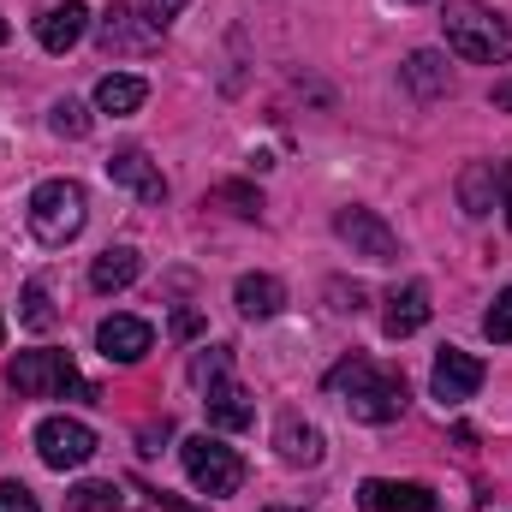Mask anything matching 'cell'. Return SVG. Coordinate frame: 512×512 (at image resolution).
<instances>
[{
  "instance_id": "d590c367",
  "label": "cell",
  "mask_w": 512,
  "mask_h": 512,
  "mask_svg": "<svg viewBox=\"0 0 512 512\" xmlns=\"http://www.w3.org/2000/svg\"><path fill=\"white\" fill-rule=\"evenodd\" d=\"M0 340H6V322H0Z\"/></svg>"
},
{
  "instance_id": "484cf974",
  "label": "cell",
  "mask_w": 512,
  "mask_h": 512,
  "mask_svg": "<svg viewBox=\"0 0 512 512\" xmlns=\"http://www.w3.org/2000/svg\"><path fill=\"white\" fill-rule=\"evenodd\" d=\"M48 126L60 131V137H90V114H84V102H72V96H66V102H54V108H48Z\"/></svg>"
},
{
  "instance_id": "9a60e30c",
  "label": "cell",
  "mask_w": 512,
  "mask_h": 512,
  "mask_svg": "<svg viewBox=\"0 0 512 512\" xmlns=\"http://www.w3.org/2000/svg\"><path fill=\"white\" fill-rule=\"evenodd\" d=\"M459 209H465L471 221H483V215L501 209V161H471V167L459 173Z\"/></svg>"
},
{
  "instance_id": "7c38bea8",
  "label": "cell",
  "mask_w": 512,
  "mask_h": 512,
  "mask_svg": "<svg viewBox=\"0 0 512 512\" xmlns=\"http://www.w3.org/2000/svg\"><path fill=\"white\" fill-rule=\"evenodd\" d=\"M364 512H441V501L423 489V483H387V477H370L358 489Z\"/></svg>"
},
{
  "instance_id": "44dd1931",
  "label": "cell",
  "mask_w": 512,
  "mask_h": 512,
  "mask_svg": "<svg viewBox=\"0 0 512 512\" xmlns=\"http://www.w3.org/2000/svg\"><path fill=\"white\" fill-rule=\"evenodd\" d=\"M143 102H149V84H143V78L108 72V78L96 84V108H102V114H137Z\"/></svg>"
},
{
  "instance_id": "30bf717a",
  "label": "cell",
  "mask_w": 512,
  "mask_h": 512,
  "mask_svg": "<svg viewBox=\"0 0 512 512\" xmlns=\"http://www.w3.org/2000/svg\"><path fill=\"white\" fill-rule=\"evenodd\" d=\"M90 36V6L84 0H60V6H48L42 18H36V42L48 48V54H66V48H78Z\"/></svg>"
},
{
  "instance_id": "cb8c5ba5",
  "label": "cell",
  "mask_w": 512,
  "mask_h": 512,
  "mask_svg": "<svg viewBox=\"0 0 512 512\" xmlns=\"http://www.w3.org/2000/svg\"><path fill=\"white\" fill-rule=\"evenodd\" d=\"M209 203H227V209H233V215H245V221L262 215V191H256V185H239V179H221V185L209 191Z\"/></svg>"
},
{
  "instance_id": "d6986e66",
  "label": "cell",
  "mask_w": 512,
  "mask_h": 512,
  "mask_svg": "<svg viewBox=\"0 0 512 512\" xmlns=\"http://www.w3.org/2000/svg\"><path fill=\"white\" fill-rule=\"evenodd\" d=\"M137 274H143V256L131 251V245H108V251L96 256V268H90V286L102 298H114V292H126Z\"/></svg>"
},
{
  "instance_id": "4fadbf2b",
  "label": "cell",
  "mask_w": 512,
  "mask_h": 512,
  "mask_svg": "<svg viewBox=\"0 0 512 512\" xmlns=\"http://www.w3.org/2000/svg\"><path fill=\"white\" fill-rule=\"evenodd\" d=\"M108 179L126 185L131 197H143V203H161V197H167V179H161V167H155L143 149H120V155H108Z\"/></svg>"
},
{
  "instance_id": "836d02e7",
  "label": "cell",
  "mask_w": 512,
  "mask_h": 512,
  "mask_svg": "<svg viewBox=\"0 0 512 512\" xmlns=\"http://www.w3.org/2000/svg\"><path fill=\"white\" fill-rule=\"evenodd\" d=\"M6 36H12V30H6V18H0V42H6Z\"/></svg>"
},
{
  "instance_id": "277c9868",
  "label": "cell",
  "mask_w": 512,
  "mask_h": 512,
  "mask_svg": "<svg viewBox=\"0 0 512 512\" xmlns=\"http://www.w3.org/2000/svg\"><path fill=\"white\" fill-rule=\"evenodd\" d=\"M12 393L24 399H96V387L78 376L66 352H24L12 364Z\"/></svg>"
},
{
  "instance_id": "f546056e",
  "label": "cell",
  "mask_w": 512,
  "mask_h": 512,
  "mask_svg": "<svg viewBox=\"0 0 512 512\" xmlns=\"http://www.w3.org/2000/svg\"><path fill=\"white\" fill-rule=\"evenodd\" d=\"M328 298H334V310H364V286H346V280H328Z\"/></svg>"
},
{
  "instance_id": "4dcf8cb0",
  "label": "cell",
  "mask_w": 512,
  "mask_h": 512,
  "mask_svg": "<svg viewBox=\"0 0 512 512\" xmlns=\"http://www.w3.org/2000/svg\"><path fill=\"white\" fill-rule=\"evenodd\" d=\"M173 334H179V340H197V334H203V316H197V310H173Z\"/></svg>"
},
{
  "instance_id": "603a6c76",
  "label": "cell",
  "mask_w": 512,
  "mask_h": 512,
  "mask_svg": "<svg viewBox=\"0 0 512 512\" xmlns=\"http://www.w3.org/2000/svg\"><path fill=\"white\" fill-rule=\"evenodd\" d=\"M227 376H233V352H227V346H203V352L191 358V382L203 387V393L215 382H227Z\"/></svg>"
},
{
  "instance_id": "1f68e13d",
  "label": "cell",
  "mask_w": 512,
  "mask_h": 512,
  "mask_svg": "<svg viewBox=\"0 0 512 512\" xmlns=\"http://www.w3.org/2000/svg\"><path fill=\"white\" fill-rule=\"evenodd\" d=\"M501 185H507V197H501V209H507V221H512V161H501Z\"/></svg>"
},
{
  "instance_id": "2e32d148",
  "label": "cell",
  "mask_w": 512,
  "mask_h": 512,
  "mask_svg": "<svg viewBox=\"0 0 512 512\" xmlns=\"http://www.w3.org/2000/svg\"><path fill=\"white\" fill-rule=\"evenodd\" d=\"M405 90L417 96V102H441L447 90H453V72H447V54H435V48H417L405 66Z\"/></svg>"
},
{
  "instance_id": "ffe728a7",
  "label": "cell",
  "mask_w": 512,
  "mask_h": 512,
  "mask_svg": "<svg viewBox=\"0 0 512 512\" xmlns=\"http://www.w3.org/2000/svg\"><path fill=\"white\" fill-rule=\"evenodd\" d=\"M203 405H209V423H215V429H251V423H256L251 393H245V387L233 382V376L209 387V399H203Z\"/></svg>"
},
{
  "instance_id": "8fae6325",
  "label": "cell",
  "mask_w": 512,
  "mask_h": 512,
  "mask_svg": "<svg viewBox=\"0 0 512 512\" xmlns=\"http://www.w3.org/2000/svg\"><path fill=\"white\" fill-rule=\"evenodd\" d=\"M96 346H102L108 364H137V358L155 346V328H149L143 316H108V322L96 328Z\"/></svg>"
},
{
  "instance_id": "6da1fadb",
  "label": "cell",
  "mask_w": 512,
  "mask_h": 512,
  "mask_svg": "<svg viewBox=\"0 0 512 512\" xmlns=\"http://www.w3.org/2000/svg\"><path fill=\"white\" fill-rule=\"evenodd\" d=\"M441 30H447V48L459 60H477V66H507L512 60V18L483 6V0H447Z\"/></svg>"
},
{
  "instance_id": "f1b7e54d",
  "label": "cell",
  "mask_w": 512,
  "mask_h": 512,
  "mask_svg": "<svg viewBox=\"0 0 512 512\" xmlns=\"http://www.w3.org/2000/svg\"><path fill=\"white\" fill-rule=\"evenodd\" d=\"M0 512H42L24 483H0Z\"/></svg>"
},
{
  "instance_id": "5b68a950",
  "label": "cell",
  "mask_w": 512,
  "mask_h": 512,
  "mask_svg": "<svg viewBox=\"0 0 512 512\" xmlns=\"http://www.w3.org/2000/svg\"><path fill=\"white\" fill-rule=\"evenodd\" d=\"M179 459H185V477H191L203 495H239V489H245V459H239L227 441H215V435H191V441L179 447Z\"/></svg>"
},
{
  "instance_id": "e0dca14e",
  "label": "cell",
  "mask_w": 512,
  "mask_h": 512,
  "mask_svg": "<svg viewBox=\"0 0 512 512\" xmlns=\"http://www.w3.org/2000/svg\"><path fill=\"white\" fill-rule=\"evenodd\" d=\"M233 304H239V316L268 322V316H280V310H286V286H280L274 274H239V286H233Z\"/></svg>"
},
{
  "instance_id": "4316f807",
  "label": "cell",
  "mask_w": 512,
  "mask_h": 512,
  "mask_svg": "<svg viewBox=\"0 0 512 512\" xmlns=\"http://www.w3.org/2000/svg\"><path fill=\"white\" fill-rule=\"evenodd\" d=\"M483 334H489L495 346H507V340H512V286L495 298V304H489V316H483Z\"/></svg>"
},
{
  "instance_id": "5bb4252c",
  "label": "cell",
  "mask_w": 512,
  "mask_h": 512,
  "mask_svg": "<svg viewBox=\"0 0 512 512\" xmlns=\"http://www.w3.org/2000/svg\"><path fill=\"white\" fill-rule=\"evenodd\" d=\"M423 322H429V286H423V280L387 292V310H382V334L387 340H411Z\"/></svg>"
},
{
  "instance_id": "9c48e42d",
  "label": "cell",
  "mask_w": 512,
  "mask_h": 512,
  "mask_svg": "<svg viewBox=\"0 0 512 512\" xmlns=\"http://www.w3.org/2000/svg\"><path fill=\"white\" fill-rule=\"evenodd\" d=\"M477 387H483V364H477L471 352H459V346H441V358H435V370H429V393H435L441 405H465Z\"/></svg>"
},
{
  "instance_id": "3957f363",
  "label": "cell",
  "mask_w": 512,
  "mask_h": 512,
  "mask_svg": "<svg viewBox=\"0 0 512 512\" xmlns=\"http://www.w3.org/2000/svg\"><path fill=\"white\" fill-rule=\"evenodd\" d=\"M84 215H90V197H84L78 179H42L30 191V233L42 245H54V251L84 233Z\"/></svg>"
},
{
  "instance_id": "ba28073f",
  "label": "cell",
  "mask_w": 512,
  "mask_h": 512,
  "mask_svg": "<svg viewBox=\"0 0 512 512\" xmlns=\"http://www.w3.org/2000/svg\"><path fill=\"white\" fill-rule=\"evenodd\" d=\"M334 233L352 245V256H364V262H393L399 256V233L387 227L376 209H340L334 215Z\"/></svg>"
},
{
  "instance_id": "d6a6232c",
  "label": "cell",
  "mask_w": 512,
  "mask_h": 512,
  "mask_svg": "<svg viewBox=\"0 0 512 512\" xmlns=\"http://www.w3.org/2000/svg\"><path fill=\"white\" fill-rule=\"evenodd\" d=\"M495 108H507L512 114V84H495Z\"/></svg>"
},
{
  "instance_id": "7a4b0ae2",
  "label": "cell",
  "mask_w": 512,
  "mask_h": 512,
  "mask_svg": "<svg viewBox=\"0 0 512 512\" xmlns=\"http://www.w3.org/2000/svg\"><path fill=\"white\" fill-rule=\"evenodd\" d=\"M328 393L358 417V423H393L399 411H405V382L382 370V364H370V358H346V364H334L328 370Z\"/></svg>"
},
{
  "instance_id": "52a82bcc",
  "label": "cell",
  "mask_w": 512,
  "mask_h": 512,
  "mask_svg": "<svg viewBox=\"0 0 512 512\" xmlns=\"http://www.w3.org/2000/svg\"><path fill=\"white\" fill-rule=\"evenodd\" d=\"M96 48L114 60V54H155L161 48V30L137 12V6H108L96 18Z\"/></svg>"
},
{
  "instance_id": "d4e9b609",
  "label": "cell",
  "mask_w": 512,
  "mask_h": 512,
  "mask_svg": "<svg viewBox=\"0 0 512 512\" xmlns=\"http://www.w3.org/2000/svg\"><path fill=\"white\" fill-rule=\"evenodd\" d=\"M66 512H120V489L114 483H78L66 495Z\"/></svg>"
},
{
  "instance_id": "8d00e7d4",
  "label": "cell",
  "mask_w": 512,
  "mask_h": 512,
  "mask_svg": "<svg viewBox=\"0 0 512 512\" xmlns=\"http://www.w3.org/2000/svg\"><path fill=\"white\" fill-rule=\"evenodd\" d=\"M417 6H423V0H417Z\"/></svg>"
},
{
  "instance_id": "8992f818",
  "label": "cell",
  "mask_w": 512,
  "mask_h": 512,
  "mask_svg": "<svg viewBox=\"0 0 512 512\" xmlns=\"http://www.w3.org/2000/svg\"><path fill=\"white\" fill-rule=\"evenodd\" d=\"M36 453L48 471H78L96 459V429L78 417H48V423H36Z\"/></svg>"
},
{
  "instance_id": "7402d4cb",
  "label": "cell",
  "mask_w": 512,
  "mask_h": 512,
  "mask_svg": "<svg viewBox=\"0 0 512 512\" xmlns=\"http://www.w3.org/2000/svg\"><path fill=\"white\" fill-rule=\"evenodd\" d=\"M18 322L30 328V334H48L60 316H54V304H48V280H30L24 286V298H18Z\"/></svg>"
},
{
  "instance_id": "83f0119b",
  "label": "cell",
  "mask_w": 512,
  "mask_h": 512,
  "mask_svg": "<svg viewBox=\"0 0 512 512\" xmlns=\"http://www.w3.org/2000/svg\"><path fill=\"white\" fill-rule=\"evenodd\" d=\"M185 6H191V0H137V12H143V18H149L155 30H167V24H173V18H179Z\"/></svg>"
},
{
  "instance_id": "e575fe53",
  "label": "cell",
  "mask_w": 512,
  "mask_h": 512,
  "mask_svg": "<svg viewBox=\"0 0 512 512\" xmlns=\"http://www.w3.org/2000/svg\"><path fill=\"white\" fill-rule=\"evenodd\" d=\"M262 512H292V507H262Z\"/></svg>"
},
{
  "instance_id": "ac0fdd59",
  "label": "cell",
  "mask_w": 512,
  "mask_h": 512,
  "mask_svg": "<svg viewBox=\"0 0 512 512\" xmlns=\"http://www.w3.org/2000/svg\"><path fill=\"white\" fill-rule=\"evenodd\" d=\"M274 447H280V459L286 465H322V429L316 423H304V417H280V429H274Z\"/></svg>"
}]
</instances>
